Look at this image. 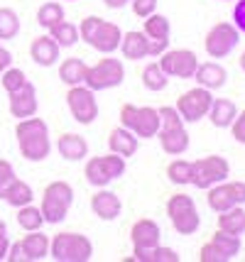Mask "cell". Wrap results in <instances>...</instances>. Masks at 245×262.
I'll return each mask as SVG.
<instances>
[{
  "label": "cell",
  "mask_w": 245,
  "mask_h": 262,
  "mask_svg": "<svg viewBox=\"0 0 245 262\" xmlns=\"http://www.w3.org/2000/svg\"><path fill=\"white\" fill-rule=\"evenodd\" d=\"M15 137H17V147L27 162H44L52 152V137H49V125L37 118H23L15 125Z\"/></svg>",
  "instance_id": "obj_1"
},
{
  "label": "cell",
  "mask_w": 245,
  "mask_h": 262,
  "mask_svg": "<svg viewBox=\"0 0 245 262\" xmlns=\"http://www.w3.org/2000/svg\"><path fill=\"white\" fill-rule=\"evenodd\" d=\"M49 257L57 262H88L94 257V243L83 233L61 230L49 238Z\"/></svg>",
  "instance_id": "obj_2"
},
{
  "label": "cell",
  "mask_w": 245,
  "mask_h": 262,
  "mask_svg": "<svg viewBox=\"0 0 245 262\" xmlns=\"http://www.w3.org/2000/svg\"><path fill=\"white\" fill-rule=\"evenodd\" d=\"M71 204H74V189H71L69 182H49L42 191V199H39V211L44 216V223H52L57 226L64 218L69 216Z\"/></svg>",
  "instance_id": "obj_3"
},
{
  "label": "cell",
  "mask_w": 245,
  "mask_h": 262,
  "mask_svg": "<svg viewBox=\"0 0 245 262\" xmlns=\"http://www.w3.org/2000/svg\"><path fill=\"white\" fill-rule=\"evenodd\" d=\"M164 208H167V218H169L172 228L179 235H194L198 230V226H201V216H198V211H196L194 196L184 194V191L169 196Z\"/></svg>",
  "instance_id": "obj_4"
},
{
  "label": "cell",
  "mask_w": 245,
  "mask_h": 262,
  "mask_svg": "<svg viewBox=\"0 0 245 262\" xmlns=\"http://www.w3.org/2000/svg\"><path fill=\"white\" fill-rule=\"evenodd\" d=\"M125 81V64L120 59L103 54V59H98L94 67L86 69V79L83 83L91 89V91H110Z\"/></svg>",
  "instance_id": "obj_5"
},
{
  "label": "cell",
  "mask_w": 245,
  "mask_h": 262,
  "mask_svg": "<svg viewBox=\"0 0 245 262\" xmlns=\"http://www.w3.org/2000/svg\"><path fill=\"white\" fill-rule=\"evenodd\" d=\"M120 125L128 127L130 133H135L142 140L157 137V130H160V111L152 108V105L123 103V108H120Z\"/></svg>",
  "instance_id": "obj_6"
},
{
  "label": "cell",
  "mask_w": 245,
  "mask_h": 262,
  "mask_svg": "<svg viewBox=\"0 0 245 262\" xmlns=\"http://www.w3.org/2000/svg\"><path fill=\"white\" fill-rule=\"evenodd\" d=\"M231 177V164L226 157H218V155H206L201 160L191 162V184L206 191L209 186L218 182H226Z\"/></svg>",
  "instance_id": "obj_7"
},
{
  "label": "cell",
  "mask_w": 245,
  "mask_h": 262,
  "mask_svg": "<svg viewBox=\"0 0 245 262\" xmlns=\"http://www.w3.org/2000/svg\"><path fill=\"white\" fill-rule=\"evenodd\" d=\"M66 105H69L71 118L79 125H91L96 118H98V98H96V91H91L86 83L69 86V91H66Z\"/></svg>",
  "instance_id": "obj_8"
},
{
  "label": "cell",
  "mask_w": 245,
  "mask_h": 262,
  "mask_svg": "<svg viewBox=\"0 0 245 262\" xmlns=\"http://www.w3.org/2000/svg\"><path fill=\"white\" fill-rule=\"evenodd\" d=\"M240 42V32L235 30L233 23H216L204 37V49L211 59H223L233 52Z\"/></svg>",
  "instance_id": "obj_9"
},
{
  "label": "cell",
  "mask_w": 245,
  "mask_h": 262,
  "mask_svg": "<svg viewBox=\"0 0 245 262\" xmlns=\"http://www.w3.org/2000/svg\"><path fill=\"white\" fill-rule=\"evenodd\" d=\"M211 101H213V91L204 89V86H194V89L184 91L176 98L174 108L179 111L184 123H198V120L206 118V113H209V108H211Z\"/></svg>",
  "instance_id": "obj_10"
},
{
  "label": "cell",
  "mask_w": 245,
  "mask_h": 262,
  "mask_svg": "<svg viewBox=\"0 0 245 262\" xmlns=\"http://www.w3.org/2000/svg\"><path fill=\"white\" fill-rule=\"evenodd\" d=\"M160 61V67L162 71L169 76V79H191L194 76V71L198 67V57L196 52H191V49H167L162 57H157Z\"/></svg>",
  "instance_id": "obj_11"
},
{
  "label": "cell",
  "mask_w": 245,
  "mask_h": 262,
  "mask_svg": "<svg viewBox=\"0 0 245 262\" xmlns=\"http://www.w3.org/2000/svg\"><path fill=\"white\" fill-rule=\"evenodd\" d=\"M160 240H162V230L152 218H138L130 226V243L138 250H152L160 245Z\"/></svg>",
  "instance_id": "obj_12"
},
{
  "label": "cell",
  "mask_w": 245,
  "mask_h": 262,
  "mask_svg": "<svg viewBox=\"0 0 245 262\" xmlns=\"http://www.w3.org/2000/svg\"><path fill=\"white\" fill-rule=\"evenodd\" d=\"M8 96H10L8 108H10L12 118L23 120V118L37 115V89H35V83H30V81H27L23 89H17L15 93H8Z\"/></svg>",
  "instance_id": "obj_13"
},
{
  "label": "cell",
  "mask_w": 245,
  "mask_h": 262,
  "mask_svg": "<svg viewBox=\"0 0 245 262\" xmlns=\"http://www.w3.org/2000/svg\"><path fill=\"white\" fill-rule=\"evenodd\" d=\"M91 211L94 216H98L101 221H116L123 211V204H120V196L116 191H108V189H96V194L91 196Z\"/></svg>",
  "instance_id": "obj_14"
},
{
  "label": "cell",
  "mask_w": 245,
  "mask_h": 262,
  "mask_svg": "<svg viewBox=\"0 0 245 262\" xmlns=\"http://www.w3.org/2000/svg\"><path fill=\"white\" fill-rule=\"evenodd\" d=\"M191 79H196V86H204L209 91H218V89L226 86L228 74H226V69L218 61H198V67Z\"/></svg>",
  "instance_id": "obj_15"
},
{
  "label": "cell",
  "mask_w": 245,
  "mask_h": 262,
  "mask_svg": "<svg viewBox=\"0 0 245 262\" xmlns=\"http://www.w3.org/2000/svg\"><path fill=\"white\" fill-rule=\"evenodd\" d=\"M57 149L66 162H81L88 157V142L79 133H61L57 137Z\"/></svg>",
  "instance_id": "obj_16"
},
{
  "label": "cell",
  "mask_w": 245,
  "mask_h": 262,
  "mask_svg": "<svg viewBox=\"0 0 245 262\" xmlns=\"http://www.w3.org/2000/svg\"><path fill=\"white\" fill-rule=\"evenodd\" d=\"M30 57H32V61L37 67H44V69L54 67L59 61V45L49 34H39L30 45Z\"/></svg>",
  "instance_id": "obj_17"
},
{
  "label": "cell",
  "mask_w": 245,
  "mask_h": 262,
  "mask_svg": "<svg viewBox=\"0 0 245 262\" xmlns=\"http://www.w3.org/2000/svg\"><path fill=\"white\" fill-rule=\"evenodd\" d=\"M120 39H123V30L116 23L103 20L101 27H98V32L94 34V39L88 45L94 47L96 52H101V54H113L118 47H120Z\"/></svg>",
  "instance_id": "obj_18"
},
{
  "label": "cell",
  "mask_w": 245,
  "mask_h": 262,
  "mask_svg": "<svg viewBox=\"0 0 245 262\" xmlns=\"http://www.w3.org/2000/svg\"><path fill=\"white\" fill-rule=\"evenodd\" d=\"M160 137V145H162V152L169 155V157H179L189 149V133L184 125L179 127H167V130H160L157 133Z\"/></svg>",
  "instance_id": "obj_19"
},
{
  "label": "cell",
  "mask_w": 245,
  "mask_h": 262,
  "mask_svg": "<svg viewBox=\"0 0 245 262\" xmlns=\"http://www.w3.org/2000/svg\"><path fill=\"white\" fill-rule=\"evenodd\" d=\"M108 147L110 152H116L120 157H132L135 152H138V135L135 133H130L128 127H113L110 130V135H108Z\"/></svg>",
  "instance_id": "obj_20"
},
{
  "label": "cell",
  "mask_w": 245,
  "mask_h": 262,
  "mask_svg": "<svg viewBox=\"0 0 245 262\" xmlns=\"http://www.w3.org/2000/svg\"><path fill=\"white\" fill-rule=\"evenodd\" d=\"M123 52V59L128 61H140V59L147 57V34L138 32V30H130V32H123V39H120V47Z\"/></svg>",
  "instance_id": "obj_21"
},
{
  "label": "cell",
  "mask_w": 245,
  "mask_h": 262,
  "mask_svg": "<svg viewBox=\"0 0 245 262\" xmlns=\"http://www.w3.org/2000/svg\"><path fill=\"white\" fill-rule=\"evenodd\" d=\"M235 115H238V108H235L233 101H228V98H213L206 118L211 120V125L213 127L226 130V127H231V123H233Z\"/></svg>",
  "instance_id": "obj_22"
},
{
  "label": "cell",
  "mask_w": 245,
  "mask_h": 262,
  "mask_svg": "<svg viewBox=\"0 0 245 262\" xmlns=\"http://www.w3.org/2000/svg\"><path fill=\"white\" fill-rule=\"evenodd\" d=\"M27 255V262H39L49 257V235H44L42 230H27V235L20 238Z\"/></svg>",
  "instance_id": "obj_23"
},
{
  "label": "cell",
  "mask_w": 245,
  "mask_h": 262,
  "mask_svg": "<svg viewBox=\"0 0 245 262\" xmlns=\"http://www.w3.org/2000/svg\"><path fill=\"white\" fill-rule=\"evenodd\" d=\"M86 69L88 64L79 57H66L59 64V81L66 83V86H79L86 79Z\"/></svg>",
  "instance_id": "obj_24"
},
{
  "label": "cell",
  "mask_w": 245,
  "mask_h": 262,
  "mask_svg": "<svg viewBox=\"0 0 245 262\" xmlns=\"http://www.w3.org/2000/svg\"><path fill=\"white\" fill-rule=\"evenodd\" d=\"M218 216V228L228 230V233H235V235H243L245 233V208L243 206H231L226 208Z\"/></svg>",
  "instance_id": "obj_25"
},
{
  "label": "cell",
  "mask_w": 245,
  "mask_h": 262,
  "mask_svg": "<svg viewBox=\"0 0 245 262\" xmlns=\"http://www.w3.org/2000/svg\"><path fill=\"white\" fill-rule=\"evenodd\" d=\"M211 243L221 250V255L226 257V262L233 260L235 255L240 252V235H235V233H228V230H221L216 228L213 233H211Z\"/></svg>",
  "instance_id": "obj_26"
},
{
  "label": "cell",
  "mask_w": 245,
  "mask_h": 262,
  "mask_svg": "<svg viewBox=\"0 0 245 262\" xmlns=\"http://www.w3.org/2000/svg\"><path fill=\"white\" fill-rule=\"evenodd\" d=\"M3 201H8L12 208H20V206H27L35 201V191H32V186L23 179H15V182L8 186V191L3 196Z\"/></svg>",
  "instance_id": "obj_27"
},
{
  "label": "cell",
  "mask_w": 245,
  "mask_h": 262,
  "mask_svg": "<svg viewBox=\"0 0 245 262\" xmlns=\"http://www.w3.org/2000/svg\"><path fill=\"white\" fill-rule=\"evenodd\" d=\"M206 204H209V208L213 213H221L226 208L235 206L233 199H231V191H228V184L218 182V184H213V186H209L206 189Z\"/></svg>",
  "instance_id": "obj_28"
},
{
  "label": "cell",
  "mask_w": 245,
  "mask_h": 262,
  "mask_svg": "<svg viewBox=\"0 0 245 262\" xmlns=\"http://www.w3.org/2000/svg\"><path fill=\"white\" fill-rule=\"evenodd\" d=\"M47 34L59 45V49L74 47L76 42H79V27H76L74 23H69V20H61V23H57L54 27H49Z\"/></svg>",
  "instance_id": "obj_29"
},
{
  "label": "cell",
  "mask_w": 245,
  "mask_h": 262,
  "mask_svg": "<svg viewBox=\"0 0 245 262\" xmlns=\"http://www.w3.org/2000/svg\"><path fill=\"white\" fill-rule=\"evenodd\" d=\"M142 86L147 89V91H164L167 86H169V76L162 71V67L157 64V61H150L147 67L142 69Z\"/></svg>",
  "instance_id": "obj_30"
},
{
  "label": "cell",
  "mask_w": 245,
  "mask_h": 262,
  "mask_svg": "<svg viewBox=\"0 0 245 262\" xmlns=\"http://www.w3.org/2000/svg\"><path fill=\"white\" fill-rule=\"evenodd\" d=\"M83 177H86V182L96 186V189H103L108 184L113 182L110 177H108V171H105L103 162H101V155L98 157H91V160L86 162V167H83Z\"/></svg>",
  "instance_id": "obj_31"
},
{
  "label": "cell",
  "mask_w": 245,
  "mask_h": 262,
  "mask_svg": "<svg viewBox=\"0 0 245 262\" xmlns=\"http://www.w3.org/2000/svg\"><path fill=\"white\" fill-rule=\"evenodd\" d=\"M17 226L27 233V230H42L44 226V216H42V211H39V206H20L17 208Z\"/></svg>",
  "instance_id": "obj_32"
},
{
  "label": "cell",
  "mask_w": 245,
  "mask_h": 262,
  "mask_svg": "<svg viewBox=\"0 0 245 262\" xmlns=\"http://www.w3.org/2000/svg\"><path fill=\"white\" fill-rule=\"evenodd\" d=\"M164 174H167V179L172 184H176V186H189V184H191V162L174 157V160L167 164Z\"/></svg>",
  "instance_id": "obj_33"
},
{
  "label": "cell",
  "mask_w": 245,
  "mask_h": 262,
  "mask_svg": "<svg viewBox=\"0 0 245 262\" xmlns=\"http://www.w3.org/2000/svg\"><path fill=\"white\" fill-rule=\"evenodd\" d=\"M64 20V8H61V3H54V0H49L44 5H39V10H37V25L39 27H54L57 23Z\"/></svg>",
  "instance_id": "obj_34"
},
{
  "label": "cell",
  "mask_w": 245,
  "mask_h": 262,
  "mask_svg": "<svg viewBox=\"0 0 245 262\" xmlns=\"http://www.w3.org/2000/svg\"><path fill=\"white\" fill-rule=\"evenodd\" d=\"M142 32L147 34L150 39H154V37H169V32H172V25H169V20H167L164 15H160V12H152V15H147V17H145V27H142Z\"/></svg>",
  "instance_id": "obj_35"
},
{
  "label": "cell",
  "mask_w": 245,
  "mask_h": 262,
  "mask_svg": "<svg viewBox=\"0 0 245 262\" xmlns=\"http://www.w3.org/2000/svg\"><path fill=\"white\" fill-rule=\"evenodd\" d=\"M20 32V17L12 8H0V39H15Z\"/></svg>",
  "instance_id": "obj_36"
},
{
  "label": "cell",
  "mask_w": 245,
  "mask_h": 262,
  "mask_svg": "<svg viewBox=\"0 0 245 262\" xmlns=\"http://www.w3.org/2000/svg\"><path fill=\"white\" fill-rule=\"evenodd\" d=\"M0 83H3L5 93H15L17 89H23L25 83H27V76H25L23 69L8 67L5 71H3V74H0Z\"/></svg>",
  "instance_id": "obj_37"
},
{
  "label": "cell",
  "mask_w": 245,
  "mask_h": 262,
  "mask_svg": "<svg viewBox=\"0 0 245 262\" xmlns=\"http://www.w3.org/2000/svg\"><path fill=\"white\" fill-rule=\"evenodd\" d=\"M101 162H103L105 171H108V177L110 179H120L125 169H128V164H125V157H120L116 152H108V155H101Z\"/></svg>",
  "instance_id": "obj_38"
},
{
  "label": "cell",
  "mask_w": 245,
  "mask_h": 262,
  "mask_svg": "<svg viewBox=\"0 0 245 262\" xmlns=\"http://www.w3.org/2000/svg\"><path fill=\"white\" fill-rule=\"evenodd\" d=\"M101 23H103V17H98V15H86L81 23H79V37H81L86 45L94 39V34L98 32Z\"/></svg>",
  "instance_id": "obj_39"
},
{
  "label": "cell",
  "mask_w": 245,
  "mask_h": 262,
  "mask_svg": "<svg viewBox=\"0 0 245 262\" xmlns=\"http://www.w3.org/2000/svg\"><path fill=\"white\" fill-rule=\"evenodd\" d=\"M198 262H226V257L221 255V250L211 243V240H206L201 248H198V255H196Z\"/></svg>",
  "instance_id": "obj_40"
},
{
  "label": "cell",
  "mask_w": 245,
  "mask_h": 262,
  "mask_svg": "<svg viewBox=\"0 0 245 262\" xmlns=\"http://www.w3.org/2000/svg\"><path fill=\"white\" fill-rule=\"evenodd\" d=\"M15 179H17V174H15V169H12V164L8 160H0V199L5 196L8 186H10Z\"/></svg>",
  "instance_id": "obj_41"
},
{
  "label": "cell",
  "mask_w": 245,
  "mask_h": 262,
  "mask_svg": "<svg viewBox=\"0 0 245 262\" xmlns=\"http://www.w3.org/2000/svg\"><path fill=\"white\" fill-rule=\"evenodd\" d=\"M179 252L172 250V248H164V245H157L150 250V262H179Z\"/></svg>",
  "instance_id": "obj_42"
},
{
  "label": "cell",
  "mask_w": 245,
  "mask_h": 262,
  "mask_svg": "<svg viewBox=\"0 0 245 262\" xmlns=\"http://www.w3.org/2000/svg\"><path fill=\"white\" fill-rule=\"evenodd\" d=\"M169 49V37H154V39H150L147 37V57H162L164 52Z\"/></svg>",
  "instance_id": "obj_43"
},
{
  "label": "cell",
  "mask_w": 245,
  "mask_h": 262,
  "mask_svg": "<svg viewBox=\"0 0 245 262\" xmlns=\"http://www.w3.org/2000/svg\"><path fill=\"white\" fill-rule=\"evenodd\" d=\"M130 5H132V12H135L140 20H145L147 15H152V12H154V8H157V0H130Z\"/></svg>",
  "instance_id": "obj_44"
},
{
  "label": "cell",
  "mask_w": 245,
  "mask_h": 262,
  "mask_svg": "<svg viewBox=\"0 0 245 262\" xmlns=\"http://www.w3.org/2000/svg\"><path fill=\"white\" fill-rule=\"evenodd\" d=\"M231 133H233L235 142L245 145V108L243 111H238V115L233 118V123H231Z\"/></svg>",
  "instance_id": "obj_45"
},
{
  "label": "cell",
  "mask_w": 245,
  "mask_h": 262,
  "mask_svg": "<svg viewBox=\"0 0 245 262\" xmlns=\"http://www.w3.org/2000/svg\"><path fill=\"white\" fill-rule=\"evenodd\" d=\"M226 184H228V191H231V199H233L235 206H243L245 204V182H240V179H235V182H228L226 179Z\"/></svg>",
  "instance_id": "obj_46"
},
{
  "label": "cell",
  "mask_w": 245,
  "mask_h": 262,
  "mask_svg": "<svg viewBox=\"0 0 245 262\" xmlns=\"http://www.w3.org/2000/svg\"><path fill=\"white\" fill-rule=\"evenodd\" d=\"M5 260H8V262H27V255H25V248H23V243H20V240L10 243Z\"/></svg>",
  "instance_id": "obj_47"
},
{
  "label": "cell",
  "mask_w": 245,
  "mask_h": 262,
  "mask_svg": "<svg viewBox=\"0 0 245 262\" xmlns=\"http://www.w3.org/2000/svg\"><path fill=\"white\" fill-rule=\"evenodd\" d=\"M233 25L238 32H245V0H238L233 8Z\"/></svg>",
  "instance_id": "obj_48"
},
{
  "label": "cell",
  "mask_w": 245,
  "mask_h": 262,
  "mask_svg": "<svg viewBox=\"0 0 245 262\" xmlns=\"http://www.w3.org/2000/svg\"><path fill=\"white\" fill-rule=\"evenodd\" d=\"M8 67H12V54H10V49H5V47L0 45V74Z\"/></svg>",
  "instance_id": "obj_49"
},
{
  "label": "cell",
  "mask_w": 245,
  "mask_h": 262,
  "mask_svg": "<svg viewBox=\"0 0 245 262\" xmlns=\"http://www.w3.org/2000/svg\"><path fill=\"white\" fill-rule=\"evenodd\" d=\"M8 248H10L8 233H0V260H5V255H8Z\"/></svg>",
  "instance_id": "obj_50"
},
{
  "label": "cell",
  "mask_w": 245,
  "mask_h": 262,
  "mask_svg": "<svg viewBox=\"0 0 245 262\" xmlns=\"http://www.w3.org/2000/svg\"><path fill=\"white\" fill-rule=\"evenodd\" d=\"M130 0H103L105 8H110V10H120V8H125Z\"/></svg>",
  "instance_id": "obj_51"
},
{
  "label": "cell",
  "mask_w": 245,
  "mask_h": 262,
  "mask_svg": "<svg viewBox=\"0 0 245 262\" xmlns=\"http://www.w3.org/2000/svg\"><path fill=\"white\" fill-rule=\"evenodd\" d=\"M238 64H240V69H243V71H245V52H243V54H240V59H238Z\"/></svg>",
  "instance_id": "obj_52"
},
{
  "label": "cell",
  "mask_w": 245,
  "mask_h": 262,
  "mask_svg": "<svg viewBox=\"0 0 245 262\" xmlns=\"http://www.w3.org/2000/svg\"><path fill=\"white\" fill-rule=\"evenodd\" d=\"M0 233H8V226H5V221L0 218Z\"/></svg>",
  "instance_id": "obj_53"
}]
</instances>
